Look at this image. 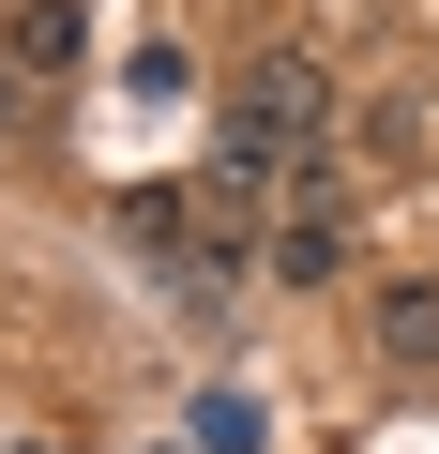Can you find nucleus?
I'll return each mask as SVG.
<instances>
[{
	"instance_id": "nucleus-3",
	"label": "nucleus",
	"mask_w": 439,
	"mask_h": 454,
	"mask_svg": "<svg viewBox=\"0 0 439 454\" xmlns=\"http://www.w3.org/2000/svg\"><path fill=\"white\" fill-rule=\"evenodd\" d=\"M91 61V31L61 16V0H31V16H16V76H76Z\"/></svg>"
},
{
	"instance_id": "nucleus-1",
	"label": "nucleus",
	"mask_w": 439,
	"mask_h": 454,
	"mask_svg": "<svg viewBox=\"0 0 439 454\" xmlns=\"http://www.w3.org/2000/svg\"><path fill=\"white\" fill-rule=\"evenodd\" d=\"M318 137H333V91H318L303 61H258V76L228 91V121H212V212H273Z\"/></svg>"
},
{
	"instance_id": "nucleus-4",
	"label": "nucleus",
	"mask_w": 439,
	"mask_h": 454,
	"mask_svg": "<svg viewBox=\"0 0 439 454\" xmlns=\"http://www.w3.org/2000/svg\"><path fill=\"white\" fill-rule=\"evenodd\" d=\"M31 121V76H16V46H0V137H16Z\"/></svg>"
},
{
	"instance_id": "nucleus-2",
	"label": "nucleus",
	"mask_w": 439,
	"mask_h": 454,
	"mask_svg": "<svg viewBox=\"0 0 439 454\" xmlns=\"http://www.w3.org/2000/svg\"><path fill=\"white\" fill-rule=\"evenodd\" d=\"M273 273H303V288H318V273H349V197H333L318 167L273 197Z\"/></svg>"
}]
</instances>
